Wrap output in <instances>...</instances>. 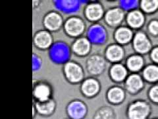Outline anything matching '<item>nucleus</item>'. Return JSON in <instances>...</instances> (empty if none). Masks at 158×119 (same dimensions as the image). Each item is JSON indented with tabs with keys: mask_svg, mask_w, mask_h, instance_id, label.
<instances>
[{
	"mask_svg": "<svg viewBox=\"0 0 158 119\" xmlns=\"http://www.w3.org/2000/svg\"><path fill=\"white\" fill-rule=\"evenodd\" d=\"M149 111V106L146 103L136 102L130 107L128 115L131 119H145Z\"/></svg>",
	"mask_w": 158,
	"mask_h": 119,
	"instance_id": "1",
	"label": "nucleus"
},
{
	"mask_svg": "<svg viewBox=\"0 0 158 119\" xmlns=\"http://www.w3.org/2000/svg\"><path fill=\"white\" fill-rule=\"evenodd\" d=\"M65 72L68 79L71 82H80L83 73L81 68L74 62H68L65 67Z\"/></svg>",
	"mask_w": 158,
	"mask_h": 119,
	"instance_id": "2",
	"label": "nucleus"
},
{
	"mask_svg": "<svg viewBox=\"0 0 158 119\" xmlns=\"http://www.w3.org/2000/svg\"><path fill=\"white\" fill-rule=\"evenodd\" d=\"M65 27L67 33L70 35L77 36L83 32L85 24L81 19L73 17L67 20Z\"/></svg>",
	"mask_w": 158,
	"mask_h": 119,
	"instance_id": "3",
	"label": "nucleus"
},
{
	"mask_svg": "<svg viewBox=\"0 0 158 119\" xmlns=\"http://www.w3.org/2000/svg\"><path fill=\"white\" fill-rule=\"evenodd\" d=\"M52 89L46 83H39L34 89V96L38 101H46L51 99Z\"/></svg>",
	"mask_w": 158,
	"mask_h": 119,
	"instance_id": "4",
	"label": "nucleus"
},
{
	"mask_svg": "<svg viewBox=\"0 0 158 119\" xmlns=\"http://www.w3.org/2000/svg\"><path fill=\"white\" fill-rule=\"evenodd\" d=\"M67 112L73 119H80L85 115L86 107L81 101H73L67 106Z\"/></svg>",
	"mask_w": 158,
	"mask_h": 119,
	"instance_id": "5",
	"label": "nucleus"
},
{
	"mask_svg": "<svg viewBox=\"0 0 158 119\" xmlns=\"http://www.w3.org/2000/svg\"><path fill=\"white\" fill-rule=\"evenodd\" d=\"M56 102L53 99H49L46 101H36V108L37 111L43 115H52L55 111Z\"/></svg>",
	"mask_w": 158,
	"mask_h": 119,
	"instance_id": "6",
	"label": "nucleus"
},
{
	"mask_svg": "<svg viewBox=\"0 0 158 119\" xmlns=\"http://www.w3.org/2000/svg\"><path fill=\"white\" fill-rule=\"evenodd\" d=\"M44 24L46 28L55 31L60 28L62 24V19L57 13H49L44 19Z\"/></svg>",
	"mask_w": 158,
	"mask_h": 119,
	"instance_id": "7",
	"label": "nucleus"
},
{
	"mask_svg": "<svg viewBox=\"0 0 158 119\" xmlns=\"http://www.w3.org/2000/svg\"><path fill=\"white\" fill-rule=\"evenodd\" d=\"M135 47L137 51L140 52H146L150 48V43L145 34L143 33H138L134 41Z\"/></svg>",
	"mask_w": 158,
	"mask_h": 119,
	"instance_id": "8",
	"label": "nucleus"
},
{
	"mask_svg": "<svg viewBox=\"0 0 158 119\" xmlns=\"http://www.w3.org/2000/svg\"><path fill=\"white\" fill-rule=\"evenodd\" d=\"M104 64V61L101 57L98 56H92L88 62V69L92 73L97 74L103 70Z\"/></svg>",
	"mask_w": 158,
	"mask_h": 119,
	"instance_id": "9",
	"label": "nucleus"
},
{
	"mask_svg": "<svg viewBox=\"0 0 158 119\" xmlns=\"http://www.w3.org/2000/svg\"><path fill=\"white\" fill-rule=\"evenodd\" d=\"M36 46L41 48H46L49 46L52 43V37L48 32L42 31L36 34L34 38Z\"/></svg>",
	"mask_w": 158,
	"mask_h": 119,
	"instance_id": "10",
	"label": "nucleus"
},
{
	"mask_svg": "<svg viewBox=\"0 0 158 119\" xmlns=\"http://www.w3.org/2000/svg\"><path fill=\"white\" fill-rule=\"evenodd\" d=\"M99 85L94 79H87L82 86V90L83 93L87 96H92L98 91Z\"/></svg>",
	"mask_w": 158,
	"mask_h": 119,
	"instance_id": "11",
	"label": "nucleus"
},
{
	"mask_svg": "<svg viewBox=\"0 0 158 119\" xmlns=\"http://www.w3.org/2000/svg\"><path fill=\"white\" fill-rule=\"evenodd\" d=\"M73 51L79 55H85L90 50V43L86 38H80L73 44Z\"/></svg>",
	"mask_w": 158,
	"mask_h": 119,
	"instance_id": "12",
	"label": "nucleus"
},
{
	"mask_svg": "<svg viewBox=\"0 0 158 119\" xmlns=\"http://www.w3.org/2000/svg\"><path fill=\"white\" fill-rule=\"evenodd\" d=\"M103 13L102 7L99 4H91L86 10V16L89 19L97 20L100 19Z\"/></svg>",
	"mask_w": 158,
	"mask_h": 119,
	"instance_id": "13",
	"label": "nucleus"
},
{
	"mask_svg": "<svg viewBox=\"0 0 158 119\" xmlns=\"http://www.w3.org/2000/svg\"><path fill=\"white\" fill-rule=\"evenodd\" d=\"M143 83L141 78L137 75H132L128 78L127 81V87L132 93H135L141 89Z\"/></svg>",
	"mask_w": 158,
	"mask_h": 119,
	"instance_id": "14",
	"label": "nucleus"
},
{
	"mask_svg": "<svg viewBox=\"0 0 158 119\" xmlns=\"http://www.w3.org/2000/svg\"><path fill=\"white\" fill-rule=\"evenodd\" d=\"M123 18V12L120 9H114L109 11L106 15V21L111 24L119 23Z\"/></svg>",
	"mask_w": 158,
	"mask_h": 119,
	"instance_id": "15",
	"label": "nucleus"
},
{
	"mask_svg": "<svg viewBox=\"0 0 158 119\" xmlns=\"http://www.w3.org/2000/svg\"><path fill=\"white\" fill-rule=\"evenodd\" d=\"M128 22L132 27H138L144 22V17L139 11H133L128 15Z\"/></svg>",
	"mask_w": 158,
	"mask_h": 119,
	"instance_id": "16",
	"label": "nucleus"
},
{
	"mask_svg": "<svg viewBox=\"0 0 158 119\" xmlns=\"http://www.w3.org/2000/svg\"><path fill=\"white\" fill-rule=\"evenodd\" d=\"M123 50L118 46H111L107 49V56L111 61H117L123 57Z\"/></svg>",
	"mask_w": 158,
	"mask_h": 119,
	"instance_id": "17",
	"label": "nucleus"
},
{
	"mask_svg": "<svg viewBox=\"0 0 158 119\" xmlns=\"http://www.w3.org/2000/svg\"><path fill=\"white\" fill-rule=\"evenodd\" d=\"M124 98V92L118 87L112 88L108 93V99L111 102L117 103L121 102Z\"/></svg>",
	"mask_w": 158,
	"mask_h": 119,
	"instance_id": "18",
	"label": "nucleus"
},
{
	"mask_svg": "<svg viewBox=\"0 0 158 119\" xmlns=\"http://www.w3.org/2000/svg\"><path fill=\"white\" fill-rule=\"evenodd\" d=\"M111 74L112 77L117 81H121L124 79L127 75L125 68L119 64H117L111 68Z\"/></svg>",
	"mask_w": 158,
	"mask_h": 119,
	"instance_id": "19",
	"label": "nucleus"
},
{
	"mask_svg": "<svg viewBox=\"0 0 158 119\" xmlns=\"http://www.w3.org/2000/svg\"><path fill=\"white\" fill-rule=\"evenodd\" d=\"M132 37V32L128 29L121 28L116 33V38L120 43H126L130 41Z\"/></svg>",
	"mask_w": 158,
	"mask_h": 119,
	"instance_id": "20",
	"label": "nucleus"
},
{
	"mask_svg": "<svg viewBox=\"0 0 158 119\" xmlns=\"http://www.w3.org/2000/svg\"><path fill=\"white\" fill-rule=\"evenodd\" d=\"M128 67L132 71H137L142 66L143 60L140 56H132L128 59Z\"/></svg>",
	"mask_w": 158,
	"mask_h": 119,
	"instance_id": "21",
	"label": "nucleus"
},
{
	"mask_svg": "<svg viewBox=\"0 0 158 119\" xmlns=\"http://www.w3.org/2000/svg\"><path fill=\"white\" fill-rule=\"evenodd\" d=\"M144 77L148 81H156L158 79V68L150 66L146 68L144 72Z\"/></svg>",
	"mask_w": 158,
	"mask_h": 119,
	"instance_id": "22",
	"label": "nucleus"
},
{
	"mask_svg": "<svg viewBox=\"0 0 158 119\" xmlns=\"http://www.w3.org/2000/svg\"><path fill=\"white\" fill-rule=\"evenodd\" d=\"M95 119H114V115L111 110L108 108H104L97 112Z\"/></svg>",
	"mask_w": 158,
	"mask_h": 119,
	"instance_id": "23",
	"label": "nucleus"
},
{
	"mask_svg": "<svg viewBox=\"0 0 158 119\" xmlns=\"http://www.w3.org/2000/svg\"><path fill=\"white\" fill-rule=\"evenodd\" d=\"M158 6L157 1H142V7L145 11H153L157 8Z\"/></svg>",
	"mask_w": 158,
	"mask_h": 119,
	"instance_id": "24",
	"label": "nucleus"
},
{
	"mask_svg": "<svg viewBox=\"0 0 158 119\" xmlns=\"http://www.w3.org/2000/svg\"><path fill=\"white\" fill-rule=\"evenodd\" d=\"M150 95L152 100L158 102V87H155L151 89Z\"/></svg>",
	"mask_w": 158,
	"mask_h": 119,
	"instance_id": "25",
	"label": "nucleus"
},
{
	"mask_svg": "<svg viewBox=\"0 0 158 119\" xmlns=\"http://www.w3.org/2000/svg\"><path fill=\"white\" fill-rule=\"evenodd\" d=\"M150 30L152 33L156 34H158V22L153 21L150 25Z\"/></svg>",
	"mask_w": 158,
	"mask_h": 119,
	"instance_id": "26",
	"label": "nucleus"
},
{
	"mask_svg": "<svg viewBox=\"0 0 158 119\" xmlns=\"http://www.w3.org/2000/svg\"><path fill=\"white\" fill-rule=\"evenodd\" d=\"M152 56L153 60H155L156 62H158V48H156L154 51H153Z\"/></svg>",
	"mask_w": 158,
	"mask_h": 119,
	"instance_id": "27",
	"label": "nucleus"
},
{
	"mask_svg": "<svg viewBox=\"0 0 158 119\" xmlns=\"http://www.w3.org/2000/svg\"><path fill=\"white\" fill-rule=\"evenodd\" d=\"M67 119H69V118H67Z\"/></svg>",
	"mask_w": 158,
	"mask_h": 119,
	"instance_id": "28",
	"label": "nucleus"
}]
</instances>
